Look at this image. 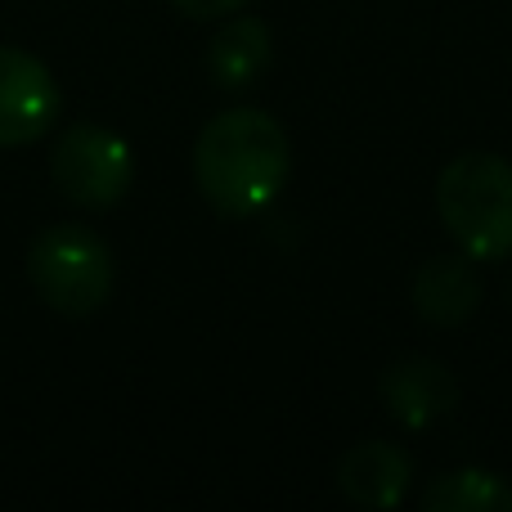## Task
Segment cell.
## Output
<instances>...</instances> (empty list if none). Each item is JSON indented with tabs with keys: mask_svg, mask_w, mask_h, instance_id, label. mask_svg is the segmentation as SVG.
<instances>
[{
	"mask_svg": "<svg viewBox=\"0 0 512 512\" xmlns=\"http://www.w3.org/2000/svg\"><path fill=\"white\" fill-rule=\"evenodd\" d=\"M414 310L432 328H463L481 306V274L468 252L432 256L414 274Z\"/></svg>",
	"mask_w": 512,
	"mask_h": 512,
	"instance_id": "cell-7",
	"label": "cell"
},
{
	"mask_svg": "<svg viewBox=\"0 0 512 512\" xmlns=\"http://www.w3.org/2000/svg\"><path fill=\"white\" fill-rule=\"evenodd\" d=\"M274 41L256 14H230L207 45V72L221 90H248L270 72Z\"/></svg>",
	"mask_w": 512,
	"mask_h": 512,
	"instance_id": "cell-9",
	"label": "cell"
},
{
	"mask_svg": "<svg viewBox=\"0 0 512 512\" xmlns=\"http://www.w3.org/2000/svg\"><path fill=\"white\" fill-rule=\"evenodd\" d=\"M414 459L391 441H360L337 463V490L355 508H396L409 495Z\"/></svg>",
	"mask_w": 512,
	"mask_h": 512,
	"instance_id": "cell-8",
	"label": "cell"
},
{
	"mask_svg": "<svg viewBox=\"0 0 512 512\" xmlns=\"http://www.w3.org/2000/svg\"><path fill=\"white\" fill-rule=\"evenodd\" d=\"M508 297H512V279H508Z\"/></svg>",
	"mask_w": 512,
	"mask_h": 512,
	"instance_id": "cell-12",
	"label": "cell"
},
{
	"mask_svg": "<svg viewBox=\"0 0 512 512\" xmlns=\"http://www.w3.org/2000/svg\"><path fill=\"white\" fill-rule=\"evenodd\" d=\"M27 283L50 310H59L68 319H86L95 310H104V301L113 297V248L90 225H50L27 248Z\"/></svg>",
	"mask_w": 512,
	"mask_h": 512,
	"instance_id": "cell-3",
	"label": "cell"
},
{
	"mask_svg": "<svg viewBox=\"0 0 512 512\" xmlns=\"http://www.w3.org/2000/svg\"><path fill=\"white\" fill-rule=\"evenodd\" d=\"M436 216L472 261L512 256V162L499 153H459L436 176Z\"/></svg>",
	"mask_w": 512,
	"mask_h": 512,
	"instance_id": "cell-2",
	"label": "cell"
},
{
	"mask_svg": "<svg viewBox=\"0 0 512 512\" xmlns=\"http://www.w3.org/2000/svg\"><path fill=\"white\" fill-rule=\"evenodd\" d=\"M292 176V140L265 108L216 113L194 140V185L221 216H256Z\"/></svg>",
	"mask_w": 512,
	"mask_h": 512,
	"instance_id": "cell-1",
	"label": "cell"
},
{
	"mask_svg": "<svg viewBox=\"0 0 512 512\" xmlns=\"http://www.w3.org/2000/svg\"><path fill=\"white\" fill-rule=\"evenodd\" d=\"M423 512H512V481L486 468H454L427 481Z\"/></svg>",
	"mask_w": 512,
	"mask_h": 512,
	"instance_id": "cell-10",
	"label": "cell"
},
{
	"mask_svg": "<svg viewBox=\"0 0 512 512\" xmlns=\"http://www.w3.org/2000/svg\"><path fill=\"white\" fill-rule=\"evenodd\" d=\"M63 95L54 72L18 45H0V149H27L54 131Z\"/></svg>",
	"mask_w": 512,
	"mask_h": 512,
	"instance_id": "cell-5",
	"label": "cell"
},
{
	"mask_svg": "<svg viewBox=\"0 0 512 512\" xmlns=\"http://www.w3.org/2000/svg\"><path fill=\"white\" fill-rule=\"evenodd\" d=\"M50 180L68 203L86 212H108L135 185V153L108 126L77 122L59 135L50 153Z\"/></svg>",
	"mask_w": 512,
	"mask_h": 512,
	"instance_id": "cell-4",
	"label": "cell"
},
{
	"mask_svg": "<svg viewBox=\"0 0 512 512\" xmlns=\"http://www.w3.org/2000/svg\"><path fill=\"white\" fill-rule=\"evenodd\" d=\"M382 405L400 427L423 432L459 405V378L432 355H405L382 373Z\"/></svg>",
	"mask_w": 512,
	"mask_h": 512,
	"instance_id": "cell-6",
	"label": "cell"
},
{
	"mask_svg": "<svg viewBox=\"0 0 512 512\" xmlns=\"http://www.w3.org/2000/svg\"><path fill=\"white\" fill-rule=\"evenodd\" d=\"M171 5L189 18H230V14H239L248 0H171Z\"/></svg>",
	"mask_w": 512,
	"mask_h": 512,
	"instance_id": "cell-11",
	"label": "cell"
}]
</instances>
